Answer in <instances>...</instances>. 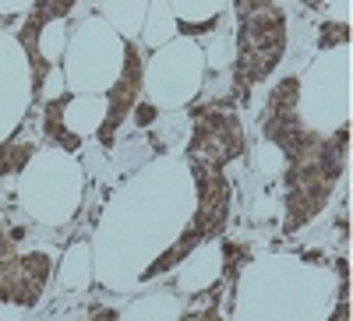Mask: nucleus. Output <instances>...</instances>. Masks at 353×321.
I'll list each match as a JSON object with an SVG mask.
<instances>
[{
  "label": "nucleus",
  "mask_w": 353,
  "mask_h": 321,
  "mask_svg": "<svg viewBox=\"0 0 353 321\" xmlns=\"http://www.w3.org/2000/svg\"><path fill=\"white\" fill-rule=\"evenodd\" d=\"M279 152L286 156V226L283 229L297 233L332 198V187L346 159V127H339L336 138H321L311 127H301Z\"/></svg>",
  "instance_id": "obj_1"
},
{
  "label": "nucleus",
  "mask_w": 353,
  "mask_h": 321,
  "mask_svg": "<svg viewBox=\"0 0 353 321\" xmlns=\"http://www.w3.org/2000/svg\"><path fill=\"white\" fill-rule=\"evenodd\" d=\"M237 8V64H233V92L248 96L265 81L286 53V14L276 0H233Z\"/></svg>",
  "instance_id": "obj_2"
},
{
  "label": "nucleus",
  "mask_w": 353,
  "mask_h": 321,
  "mask_svg": "<svg viewBox=\"0 0 353 321\" xmlns=\"http://www.w3.org/2000/svg\"><path fill=\"white\" fill-rule=\"evenodd\" d=\"M191 177H194V187H198V212L184 226L181 237L173 240V247L145 269L141 279H156V276L170 272L173 265H181V261L191 258L205 240L219 237L226 219H230V184L223 177V169H191Z\"/></svg>",
  "instance_id": "obj_3"
},
{
  "label": "nucleus",
  "mask_w": 353,
  "mask_h": 321,
  "mask_svg": "<svg viewBox=\"0 0 353 321\" xmlns=\"http://www.w3.org/2000/svg\"><path fill=\"white\" fill-rule=\"evenodd\" d=\"M194 134H191V169H223L230 159L244 152L241 121L226 106H194L191 110Z\"/></svg>",
  "instance_id": "obj_4"
},
{
  "label": "nucleus",
  "mask_w": 353,
  "mask_h": 321,
  "mask_svg": "<svg viewBox=\"0 0 353 321\" xmlns=\"http://www.w3.org/2000/svg\"><path fill=\"white\" fill-rule=\"evenodd\" d=\"M138 92H141V53L134 43H124V71L117 78V85L106 96V121L99 124V141L110 145L117 127L124 124V116L134 110L138 103Z\"/></svg>",
  "instance_id": "obj_5"
},
{
  "label": "nucleus",
  "mask_w": 353,
  "mask_h": 321,
  "mask_svg": "<svg viewBox=\"0 0 353 321\" xmlns=\"http://www.w3.org/2000/svg\"><path fill=\"white\" fill-rule=\"evenodd\" d=\"M68 103H71V96H61V99H53L50 106H46V116H43V131H46V138L50 141H57L61 149H68V152H78V134H71L68 127H64V110H68Z\"/></svg>",
  "instance_id": "obj_6"
},
{
  "label": "nucleus",
  "mask_w": 353,
  "mask_h": 321,
  "mask_svg": "<svg viewBox=\"0 0 353 321\" xmlns=\"http://www.w3.org/2000/svg\"><path fill=\"white\" fill-rule=\"evenodd\" d=\"M336 43H346V25H325L321 28V50H329Z\"/></svg>",
  "instance_id": "obj_7"
},
{
  "label": "nucleus",
  "mask_w": 353,
  "mask_h": 321,
  "mask_svg": "<svg viewBox=\"0 0 353 321\" xmlns=\"http://www.w3.org/2000/svg\"><path fill=\"white\" fill-rule=\"evenodd\" d=\"M131 113H134V124H138V127H145V124L156 121V106H149V103H141V106L131 110Z\"/></svg>",
  "instance_id": "obj_8"
}]
</instances>
